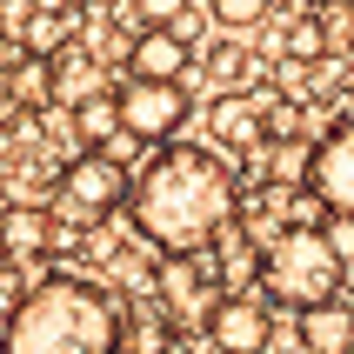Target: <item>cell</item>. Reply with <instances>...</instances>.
I'll use <instances>...</instances> for the list:
<instances>
[{"instance_id": "25", "label": "cell", "mask_w": 354, "mask_h": 354, "mask_svg": "<svg viewBox=\"0 0 354 354\" xmlns=\"http://www.w3.org/2000/svg\"><path fill=\"white\" fill-rule=\"evenodd\" d=\"M348 7H354V0H348Z\"/></svg>"}, {"instance_id": "5", "label": "cell", "mask_w": 354, "mask_h": 354, "mask_svg": "<svg viewBox=\"0 0 354 354\" xmlns=\"http://www.w3.org/2000/svg\"><path fill=\"white\" fill-rule=\"evenodd\" d=\"M147 295L160 301V315L174 321V328H207V315H214V301L227 295L221 288V268L214 254H160L154 274H147Z\"/></svg>"}, {"instance_id": "17", "label": "cell", "mask_w": 354, "mask_h": 354, "mask_svg": "<svg viewBox=\"0 0 354 354\" xmlns=\"http://www.w3.org/2000/svg\"><path fill=\"white\" fill-rule=\"evenodd\" d=\"M281 54L315 67V60L328 54V27H321V14H295V20H288V34H281Z\"/></svg>"}, {"instance_id": "9", "label": "cell", "mask_w": 354, "mask_h": 354, "mask_svg": "<svg viewBox=\"0 0 354 354\" xmlns=\"http://www.w3.org/2000/svg\"><path fill=\"white\" fill-rule=\"evenodd\" d=\"M54 207H34V201H14V207H7V201H0V261H20V268H27V261H47L54 254Z\"/></svg>"}, {"instance_id": "19", "label": "cell", "mask_w": 354, "mask_h": 354, "mask_svg": "<svg viewBox=\"0 0 354 354\" xmlns=\"http://www.w3.org/2000/svg\"><path fill=\"white\" fill-rule=\"evenodd\" d=\"M207 7H214V20H221V27L248 34V27H261V20H268V7H274V0H207Z\"/></svg>"}, {"instance_id": "11", "label": "cell", "mask_w": 354, "mask_h": 354, "mask_svg": "<svg viewBox=\"0 0 354 354\" xmlns=\"http://www.w3.org/2000/svg\"><path fill=\"white\" fill-rule=\"evenodd\" d=\"M295 341L301 354H354V301L328 295L315 308H301L295 315Z\"/></svg>"}, {"instance_id": "2", "label": "cell", "mask_w": 354, "mask_h": 354, "mask_svg": "<svg viewBox=\"0 0 354 354\" xmlns=\"http://www.w3.org/2000/svg\"><path fill=\"white\" fill-rule=\"evenodd\" d=\"M127 315L87 274H47L27 288L20 315L7 321L0 354H120Z\"/></svg>"}, {"instance_id": "14", "label": "cell", "mask_w": 354, "mask_h": 354, "mask_svg": "<svg viewBox=\"0 0 354 354\" xmlns=\"http://www.w3.org/2000/svg\"><path fill=\"white\" fill-rule=\"evenodd\" d=\"M308 167H315V147L308 140H261V174L268 187H308Z\"/></svg>"}, {"instance_id": "7", "label": "cell", "mask_w": 354, "mask_h": 354, "mask_svg": "<svg viewBox=\"0 0 354 354\" xmlns=\"http://www.w3.org/2000/svg\"><path fill=\"white\" fill-rule=\"evenodd\" d=\"M207 348L214 354H268L274 348V301L261 288H234L207 315Z\"/></svg>"}, {"instance_id": "23", "label": "cell", "mask_w": 354, "mask_h": 354, "mask_svg": "<svg viewBox=\"0 0 354 354\" xmlns=\"http://www.w3.org/2000/svg\"><path fill=\"white\" fill-rule=\"evenodd\" d=\"M0 194H7V167H0Z\"/></svg>"}, {"instance_id": "24", "label": "cell", "mask_w": 354, "mask_h": 354, "mask_svg": "<svg viewBox=\"0 0 354 354\" xmlns=\"http://www.w3.org/2000/svg\"><path fill=\"white\" fill-rule=\"evenodd\" d=\"M0 335H7V328H0Z\"/></svg>"}, {"instance_id": "6", "label": "cell", "mask_w": 354, "mask_h": 354, "mask_svg": "<svg viewBox=\"0 0 354 354\" xmlns=\"http://www.w3.org/2000/svg\"><path fill=\"white\" fill-rule=\"evenodd\" d=\"M114 94H120V127H127L134 140H147V147L174 140L180 120H187V107H194L180 80H140V74H127Z\"/></svg>"}, {"instance_id": "20", "label": "cell", "mask_w": 354, "mask_h": 354, "mask_svg": "<svg viewBox=\"0 0 354 354\" xmlns=\"http://www.w3.org/2000/svg\"><path fill=\"white\" fill-rule=\"evenodd\" d=\"M20 301H27V268L20 261H0V328L20 315Z\"/></svg>"}, {"instance_id": "15", "label": "cell", "mask_w": 354, "mask_h": 354, "mask_svg": "<svg viewBox=\"0 0 354 354\" xmlns=\"http://www.w3.org/2000/svg\"><path fill=\"white\" fill-rule=\"evenodd\" d=\"M74 27H80V14H67V7H40V14H27V27H20V47L27 54H40V60H54L60 47H74Z\"/></svg>"}, {"instance_id": "3", "label": "cell", "mask_w": 354, "mask_h": 354, "mask_svg": "<svg viewBox=\"0 0 354 354\" xmlns=\"http://www.w3.org/2000/svg\"><path fill=\"white\" fill-rule=\"evenodd\" d=\"M341 281H348V254L335 248L328 227L315 221H288L268 248H261V295L274 301V308H315V301L341 295Z\"/></svg>"}, {"instance_id": "13", "label": "cell", "mask_w": 354, "mask_h": 354, "mask_svg": "<svg viewBox=\"0 0 354 354\" xmlns=\"http://www.w3.org/2000/svg\"><path fill=\"white\" fill-rule=\"evenodd\" d=\"M207 134L221 140V147H261L268 140V120H261V94H241V87H227V94L207 107Z\"/></svg>"}, {"instance_id": "8", "label": "cell", "mask_w": 354, "mask_h": 354, "mask_svg": "<svg viewBox=\"0 0 354 354\" xmlns=\"http://www.w3.org/2000/svg\"><path fill=\"white\" fill-rule=\"evenodd\" d=\"M308 187L328 201V214H354V120H335V127L315 140Z\"/></svg>"}, {"instance_id": "10", "label": "cell", "mask_w": 354, "mask_h": 354, "mask_svg": "<svg viewBox=\"0 0 354 354\" xmlns=\"http://www.w3.org/2000/svg\"><path fill=\"white\" fill-rule=\"evenodd\" d=\"M187 67H194V40L180 27H140L127 40V74H140V80H180Z\"/></svg>"}, {"instance_id": "21", "label": "cell", "mask_w": 354, "mask_h": 354, "mask_svg": "<svg viewBox=\"0 0 354 354\" xmlns=\"http://www.w3.org/2000/svg\"><path fill=\"white\" fill-rule=\"evenodd\" d=\"M20 87H14V67H0V120H20Z\"/></svg>"}, {"instance_id": "4", "label": "cell", "mask_w": 354, "mask_h": 354, "mask_svg": "<svg viewBox=\"0 0 354 354\" xmlns=\"http://www.w3.org/2000/svg\"><path fill=\"white\" fill-rule=\"evenodd\" d=\"M127 187H134L127 160H114L107 147H80V154L54 174V187H47V207H54L60 221H74V227H87V234H94L100 221L127 214Z\"/></svg>"}, {"instance_id": "16", "label": "cell", "mask_w": 354, "mask_h": 354, "mask_svg": "<svg viewBox=\"0 0 354 354\" xmlns=\"http://www.w3.org/2000/svg\"><path fill=\"white\" fill-rule=\"evenodd\" d=\"M114 134H127L120 127V94H94V100L74 107V140L80 147H107Z\"/></svg>"}, {"instance_id": "1", "label": "cell", "mask_w": 354, "mask_h": 354, "mask_svg": "<svg viewBox=\"0 0 354 354\" xmlns=\"http://www.w3.org/2000/svg\"><path fill=\"white\" fill-rule=\"evenodd\" d=\"M127 221L154 254H207L241 221V174L214 147L160 140V154L127 187Z\"/></svg>"}, {"instance_id": "22", "label": "cell", "mask_w": 354, "mask_h": 354, "mask_svg": "<svg viewBox=\"0 0 354 354\" xmlns=\"http://www.w3.org/2000/svg\"><path fill=\"white\" fill-rule=\"evenodd\" d=\"M214 74L241 80V74H248V54H241V47H221V54H214Z\"/></svg>"}, {"instance_id": "12", "label": "cell", "mask_w": 354, "mask_h": 354, "mask_svg": "<svg viewBox=\"0 0 354 354\" xmlns=\"http://www.w3.org/2000/svg\"><path fill=\"white\" fill-rule=\"evenodd\" d=\"M94 94H107V80H100V60L87 54V40H74V47H60V54L47 60V100L74 114L80 100H94Z\"/></svg>"}, {"instance_id": "18", "label": "cell", "mask_w": 354, "mask_h": 354, "mask_svg": "<svg viewBox=\"0 0 354 354\" xmlns=\"http://www.w3.org/2000/svg\"><path fill=\"white\" fill-rule=\"evenodd\" d=\"M134 27H187V0H127Z\"/></svg>"}]
</instances>
